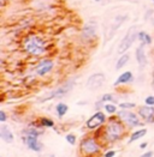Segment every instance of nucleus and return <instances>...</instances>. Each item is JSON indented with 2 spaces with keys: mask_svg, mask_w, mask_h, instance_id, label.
<instances>
[{
  "mask_svg": "<svg viewBox=\"0 0 154 157\" xmlns=\"http://www.w3.org/2000/svg\"><path fill=\"white\" fill-rule=\"evenodd\" d=\"M105 139L108 143H116L118 140L122 139V137L125 133V124L120 120V119L116 118V117H111L107 119V122L103 128Z\"/></svg>",
  "mask_w": 154,
  "mask_h": 157,
  "instance_id": "nucleus-1",
  "label": "nucleus"
},
{
  "mask_svg": "<svg viewBox=\"0 0 154 157\" xmlns=\"http://www.w3.org/2000/svg\"><path fill=\"white\" fill-rule=\"evenodd\" d=\"M23 48L28 54L34 55V56H40L46 52V42L41 36L31 34L24 39Z\"/></svg>",
  "mask_w": 154,
  "mask_h": 157,
  "instance_id": "nucleus-2",
  "label": "nucleus"
},
{
  "mask_svg": "<svg viewBox=\"0 0 154 157\" xmlns=\"http://www.w3.org/2000/svg\"><path fill=\"white\" fill-rule=\"evenodd\" d=\"M79 152L86 157H91L100 154V145L94 137H84L79 143Z\"/></svg>",
  "mask_w": 154,
  "mask_h": 157,
  "instance_id": "nucleus-3",
  "label": "nucleus"
},
{
  "mask_svg": "<svg viewBox=\"0 0 154 157\" xmlns=\"http://www.w3.org/2000/svg\"><path fill=\"white\" fill-rule=\"evenodd\" d=\"M74 84H75V82H72V80L65 83V84H63V85L58 86L57 89H54V90L50 91L48 94H46L45 96L40 97V98H38V102H40V103H43V102H46V101H51V100H53V98H60V97H64L65 95H67L69 92L72 90Z\"/></svg>",
  "mask_w": 154,
  "mask_h": 157,
  "instance_id": "nucleus-4",
  "label": "nucleus"
},
{
  "mask_svg": "<svg viewBox=\"0 0 154 157\" xmlns=\"http://www.w3.org/2000/svg\"><path fill=\"white\" fill-rule=\"evenodd\" d=\"M137 36H139L137 28L135 25L130 26L128 29V31H127V34H125V36L120 41V43H119V46L117 48V53L120 54V55L127 53V51L134 44V42L137 40Z\"/></svg>",
  "mask_w": 154,
  "mask_h": 157,
  "instance_id": "nucleus-5",
  "label": "nucleus"
},
{
  "mask_svg": "<svg viewBox=\"0 0 154 157\" xmlns=\"http://www.w3.org/2000/svg\"><path fill=\"white\" fill-rule=\"evenodd\" d=\"M117 117L120 119L128 127H139L142 126V122L137 113L131 112L130 109H120L117 112Z\"/></svg>",
  "mask_w": 154,
  "mask_h": 157,
  "instance_id": "nucleus-6",
  "label": "nucleus"
},
{
  "mask_svg": "<svg viewBox=\"0 0 154 157\" xmlns=\"http://www.w3.org/2000/svg\"><path fill=\"white\" fill-rule=\"evenodd\" d=\"M96 33H98V23L95 21L90 19L83 26V29L81 31V37L83 41L89 42L96 37Z\"/></svg>",
  "mask_w": 154,
  "mask_h": 157,
  "instance_id": "nucleus-7",
  "label": "nucleus"
},
{
  "mask_svg": "<svg viewBox=\"0 0 154 157\" xmlns=\"http://www.w3.org/2000/svg\"><path fill=\"white\" fill-rule=\"evenodd\" d=\"M106 114L101 112V110H98L95 114H93L86 122V126L88 130H95V128H99L101 127L103 124L106 122Z\"/></svg>",
  "mask_w": 154,
  "mask_h": 157,
  "instance_id": "nucleus-8",
  "label": "nucleus"
},
{
  "mask_svg": "<svg viewBox=\"0 0 154 157\" xmlns=\"http://www.w3.org/2000/svg\"><path fill=\"white\" fill-rule=\"evenodd\" d=\"M105 75H103V72H96V73H94V75H91L88 80H87V88L89 89V90H96V89H99V88H101L103 85V83H105Z\"/></svg>",
  "mask_w": 154,
  "mask_h": 157,
  "instance_id": "nucleus-9",
  "label": "nucleus"
},
{
  "mask_svg": "<svg viewBox=\"0 0 154 157\" xmlns=\"http://www.w3.org/2000/svg\"><path fill=\"white\" fill-rule=\"evenodd\" d=\"M23 140L26 145L28 146L29 150L31 151H35V152H40L43 147L42 143L38 140V137H35V136H29V134H24L23 137Z\"/></svg>",
  "mask_w": 154,
  "mask_h": 157,
  "instance_id": "nucleus-10",
  "label": "nucleus"
},
{
  "mask_svg": "<svg viewBox=\"0 0 154 157\" xmlns=\"http://www.w3.org/2000/svg\"><path fill=\"white\" fill-rule=\"evenodd\" d=\"M53 67H54V63L52 61L51 59H43V60H41L36 65L35 72H36L38 76L43 77V76H46L47 73L51 72L52 70H53Z\"/></svg>",
  "mask_w": 154,
  "mask_h": 157,
  "instance_id": "nucleus-11",
  "label": "nucleus"
},
{
  "mask_svg": "<svg viewBox=\"0 0 154 157\" xmlns=\"http://www.w3.org/2000/svg\"><path fill=\"white\" fill-rule=\"evenodd\" d=\"M137 114L139 117L147 121V122H152L154 121V107L153 105H141L137 108Z\"/></svg>",
  "mask_w": 154,
  "mask_h": 157,
  "instance_id": "nucleus-12",
  "label": "nucleus"
},
{
  "mask_svg": "<svg viewBox=\"0 0 154 157\" xmlns=\"http://www.w3.org/2000/svg\"><path fill=\"white\" fill-rule=\"evenodd\" d=\"M127 19H128V14H118V16L116 17L115 19H113V22H112V24L110 25V30H108L110 36H108V39H111V37L115 35L116 31L122 26V24H123Z\"/></svg>",
  "mask_w": 154,
  "mask_h": 157,
  "instance_id": "nucleus-13",
  "label": "nucleus"
},
{
  "mask_svg": "<svg viewBox=\"0 0 154 157\" xmlns=\"http://www.w3.org/2000/svg\"><path fill=\"white\" fill-rule=\"evenodd\" d=\"M135 56H136V61H137L139 66H140L141 68H144V67L147 66V64H148L147 55H146V52H144V44L141 43V46H139V47L136 48V51H135Z\"/></svg>",
  "mask_w": 154,
  "mask_h": 157,
  "instance_id": "nucleus-14",
  "label": "nucleus"
},
{
  "mask_svg": "<svg viewBox=\"0 0 154 157\" xmlns=\"http://www.w3.org/2000/svg\"><path fill=\"white\" fill-rule=\"evenodd\" d=\"M0 138H1L5 143H9V144L13 143L14 136H13L11 128H10L7 125H1V126H0Z\"/></svg>",
  "mask_w": 154,
  "mask_h": 157,
  "instance_id": "nucleus-15",
  "label": "nucleus"
},
{
  "mask_svg": "<svg viewBox=\"0 0 154 157\" xmlns=\"http://www.w3.org/2000/svg\"><path fill=\"white\" fill-rule=\"evenodd\" d=\"M134 80V76H132V72L131 71H125V72H123L118 78L117 80L115 82V86H118V85H122V84H129V83H131Z\"/></svg>",
  "mask_w": 154,
  "mask_h": 157,
  "instance_id": "nucleus-16",
  "label": "nucleus"
},
{
  "mask_svg": "<svg viewBox=\"0 0 154 157\" xmlns=\"http://www.w3.org/2000/svg\"><path fill=\"white\" fill-rule=\"evenodd\" d=\"M146 134H147V130H146V128L136 130L135 132L131 133V136H130V138H129V140H128V144H131V143H134V142L141 139L142 137H144Z\"/></svg>",
  "mask_w": 154,
  "mask_h": 157,
  "instance_id": "nucleus-17",
  "label": "nucleus"
},
{
  "mask_svg": "<svg viewBox=\"0 0 154 157\" xmlns=\"http://www.w3.org/2000/svg\"><path fill=\"white\" fill-rule=\"evenodd\" d=\"M129 60H130V55H129V53L122 54V55L119 56L118 61L116 63V70H122V68L129 63Z\"/></svg>",
  "mask_w": 154,
  "mask_h": 157,
  "instance_id": "nucleus-18",
  "label": "nucleus"
},
{
  "mask_svg": "<svg viewBox=\"0 0 154 157\" xmlns=\"http://www.w3.org/2000/svg\"><path fill=\"white\" fill-rule=\"evenodd\" d=\"M137 40L141 41L142 44H151L152 43V36L148 33H146V31H139Z\"/></svg>",
  "mask_w": 154,
  "mask_h": 157,
  "instance_id": "nucleus-19",
  "label": "nucleus"
},
{
  "mask_svg": "<svg viewBox=\"0 0 154 157\" xmlns=\"http://www.w3.org/2000/svg\"><path fill=\"white\" fill-rule=\"evenodd\" d=\"M67 110H69V107L65 103H58V105H55V112H57V115L59 118H63L65 114L67 113Z\"/></svg>",
  "mask_w": 154,
  "mask_h": 157,
  "instance_id": "nucleus-20",
  "label": "nucleus"
},
{
  "mask_svg": "<svg viewBox=\"0 0 154 157\" xmlns=\"http://www.w3.org/2000/svg\"><path fill=\"white\" fill-rule=\"evenodd\" d=\"M103 108V110H105L107 114H111V115H113V114H117V112H118V108H117V105H113L112 102H107V103H105Z\"/></svg>",
  "mask_w": 154,
  "mask_h": 157,
  "instance_id": "nucleus-21",
  "label": "nucleus"
},
{
  "mask_svg": "<svg viewBox=\"0 0 154 157\" xmlns=\"http://www.w3.org/2000/svg\"><path fill=\"white\" fill-rule=\"evenodd\" d=\"M38 122H40V126L42 127H47V128L54 127V121L50 118H41L38 120Z\"/></svg>",
  "mask_w": 154,
  "mask_h": 157,
  "instance_id": "nucleus-22",
  "label": "nucleus"
},
{
  "mask_svg": "<svg viewBox=\"0 0 154 157\" xmlns=\"http://www.w3.org/2000/svg\"><path fill=\"white\" fill-rule=\"evenodd\" d=\"M101 101H103V103H107V102H116V98L115 96L112 95V94H105V95H103L101 96V98H100Z\"/></svg>",
  "mask_w": 154,
  "mask_h": 157,
  "instance_id": "nucleus-23",
  "label": "nucleus"
},
{
  "mask_svg": "<svg viewBox=\"0 0 154 157\" xmlns=\"http://www.w3.org/2000/svg\"><path fill=\"white\" fill-rule=\"evenodd\" d=\"M65 139H66V142L69 143L70 145H75L76 144V136L74 134V133H69V134H66V137H65Z\"/></svg>",
  "mask_w": 154,
  "mask_h": 157,
  "instance_id": "nucleus-24",
  "label": "nucleus"
},
{
  "mask_svg": "<svg viewBox=\"0 0 154 157\" xmlns=\"http://www.w3.org/2000/svg\"><path fill=\"white\" fill-rule=\"evenodd\" d=\"M23 134H29V136H35V137H38L41 133L38 132V130L36 128H33V127H30V128H26L23 131Z\"/></svg>",
  "mask_w": 154,
  "mask_h": 157,
  "instance_id": "nucleus-25",
  "label": "nucleus"
},
{
  "mask_svg": "<svg viewBox=\"0 0 154 157\" xmlns=\"http://www.w3.org/2000/svg\"><path fill=\"white\" fill-rule=\"evenodd\" d=\"M119 108L120 109H132V108H136V103H132V102H122V103H119Z\"/></svg>",
  "mask_w": 154,
  "mask_h": 157,
  "instance_id": "nucleus-26",
  "label": "nucleus"
},
{
  "mask_svg": "<svg viewBox=\"0 0 154 157\" xmlns=\"http://www.w3.org/2000/svg\"><path fill=\"white\" fill-rule=\"evenodd\" d=\"M144 105H153L154 107V95H149L144 98Z\"/></svg>",
  "mask_w": 154,
  "mask_h": 157,
  "instance_id": "nucleus-27",
  "label": "nucleus"
},
{
  "mask_svg": "<svg viewBox=\"0 0 154 157\" xmlns=\"http://www.w3.org/2000/svg\"><path fill=\"white\" fill-rule=\"evenodd\" d=\"M116 156V151L115 150H108L103 154V157H115Z\"/></svg>",
  "mask_w": 154,
  "mask_h": 157,
  "instance_id": "nucleus-28",
  "label": "nucleus"
},
{
  "mask_svg": "<svg viewBox=\"0 0 154 157\" xmlns=\"http://www.w3.org/2000/svg\"><path fill=\"white\" fill-rule=\"evenodd\" d=\"M7 120V117H6V113L4 110H0V121L1 122H5Z\"/></svg>",
  "mask_w": 154,
  "mask_h": 157,
  "instance_id": "nucleus-29",
  "label": "nucleus"
},
{
  "mask_svg": "<svg viewBox=\"0 0 154 157\" xmlns=\"http://www.w3.org/2000/svg\"><path fill=\"white\" fill-rule=\"evenodd\" d=\"M140 157H153V151H147V152L142 154Z\"/></svg>",
  "mask_w": 154,
  "mask_h": 157,
  "instance_id": "nucleus-30",
  "label": "nucleus"
},
{
  "mask_svg": "<svg viewBox=\"0 0 154 157\" xmlns=\"http://www.w3.org/2000/svg\"><path fill=\"white\" fill-rule=\"evenodd\" d=\"M147 146H148V143H146V142H144V143H142V144L140 145V147H141V149H146Z\"/></svg>",
  "mask_w": 154,
  "mask_h": 157,
  "instance_id": "nucleus-31",
  "label": "nucleus"
},
{
  "mask_svg": "<svg viewBox=\"0 0 154 157\" xmlns=\"http://www.w3.org/2000/svg\"><path fill=\"white\" fill-rule=\"evenodd\" d=\"M152 88L154 89V71L153 73H152Z\"/></svg>",
  "mask_w": 154,
  "mask_h": 157,
  "instance_id": "nucleus-32",
  "label": "nucleus"
},
{
  "mask_svg": "<svg viewBox=\"0 0 154 157\" xmlns=\"http://www.w3.org/2000/svg\"><path fill=\"white\" fill-rule=\"evenodd\" d=\"M95 1H101V0H95Z\"/></svg>",
  "mask_w": 154,
  "mask_h": 157,
  "instance_id": "nucleus-33",
  "label": "nucleus"
},
{
  "mask_svg": "<svg viewBox=\"0 0 154 157\" xmlns=\"http://www.w3.org/2000/svg\"><path fill=\"white\" fill-rule=\"evenodd\" d=\"M152 1H153V2H154V0H152Z\"/></svg>",
  "mask_w": 154,
  "mask_h": 157,
  "instance_id": "nucleus-34",
  "label": "nucleus"
},
{
  "mask_svg": "<svg viewBox=\"0 0 154 157\" xmlns=\"http://www.w3.org/2000/svg\"><path fill=\"white\" fill-rule=\"evenodd\" d=\"M153 22H154V21H153Z\"/></svg>",
  "mask_w": 154,
  "mask_h": 157,
  "instance_id": "nucleus-35",
  "label": "nucleus"
}]
</instances>
